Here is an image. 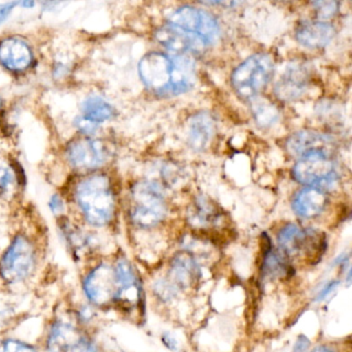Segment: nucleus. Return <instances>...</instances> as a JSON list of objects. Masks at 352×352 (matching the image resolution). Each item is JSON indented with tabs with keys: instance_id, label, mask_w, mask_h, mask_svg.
<instances>
[{
	"instance_id": "obj_12",
	"label": "nucleus",
	"mask_w": 352,
	"mask_h": 352,
	"mask_svg": "<svg viewBox=\"0 0 352 352\" xmlns=\"http://www.w3.org/2000/svg\"><path fill=\"white\" fill-rule=\"evenodd\" d=\"M286 148L298 160L315 154L331 156L335 151V142L327 135L314 131H300L288 139Z\"/></svg>"
},
{
	"instance_id": "obj_23",
	"label": "nucleus",
	"mask_w": 352,
	"mask_h": 352,
	"mask_svg": "<svg viewBox=\"0 0 352 352\" xmlns=\"http://www.w3.org/2000/svg\"><path fill=\"white\" fill-rule=\"evenodd\" d=\"M0 352H36V348L19 340L7 339L0 341Z\"/></svg>"
},
{
	"instance_id": "obj_13",
	"label": "nucleus",
	"mask_w": 352,
	"mask_h": 352,
	"mask_svg": "<svg viewBox=\"0 0 352 352\" xmlns=\"http://www.w3.org/2000/svg\"><path fill=\"white\" fill-rule=\"evenodd\" d=\"M335 34V28L327 22L306 21L296 28V38L307 48L319 49L327 46Z\"/></svg>"
},
{
	"instance_id": "obj_26",
	"label": "nucleus",
	"mask_w": 352,
	"mask_h": 352,
	"mask_svg": "<svg viewBox=\"0 0 352 352\" xmlns=\"http://www.w3.org/2000/svg\"><path fill=\"white\" fill-rule=\"evenodd\" d=\"M17 5L16 3H5V5H0V24L3 23V21L8 19L10 14L13 11L15 6Z\"/></svg>"
},
{
	"instance_id": "obj_15",
	"label": "nucleus",
	"mask_w": 352,
	"mask_h": 352,
	"mask_svg": "<svg viewBox=\"0 0 352 352\" xmlns=\"http://www.w3.org/2000/svg\"><path fill=\"white\" fill-rule=\"evenodd\" d=\"M327 204V197L324 191L307 187L294 195L292 209L300 217L313 218L318 216L324 210Z\"/></svg>"
},
{
	"instance_id": "obj_24",
	"label": "nucleus",
	"mask_w": 352,
	"mask_h": 352,
	"mask_svg": "<svg viewBox=\"0 0 352 352\" xmlns=\"http://www.w3.org/2000/svg\"><path fill=\"white\" fill-rule=\"evenodd\" d=\"M315 10L318 13L319 17L327 19L337 13L338 3L335 1H318L315 3Z\"/></svg>"
},
{
	"instance_id": "obj_21",
	"label": "nucleus",
	"mask_w": 352,
	"mask_h": 352,
	"mask_svg": "<svg viewBox=\"0 0 352 352\" xmlns=\"http://www.w3.org/2000/svg\"><path fill=\"white\" fill-rule=\"evenodd\" d=\"M252 111L255 120L261 126H269L273 124L279 117L277 109L265 100H256L253 104Z\"/></svg>"
},
{
	"instance_id": "obj_16",
	"label": "nucleus",
	"mask_w": 352,
	"mask_h": 352,
	"mask_svg": "<svg viewBox=\"0 0 352 352\" xmlns=\"http://www.w3.org/2000/svg\"><path fill=\"white\" fill-rule=\"evenodd\" d=\"M307 72L302 67H290L276 85V94L283 100H296L307 87Z\"/></svg>"
},
{
	"instance_id": "obj_28",
	"label": "nucleus",
	"mask_w": 352,
	"mask_h": 352,
	"mask_svg": "<svg viewBox=\"0 0 352 352\" xmlns=\"http://www.w3.org/2000/svg\"><path fill=\"white\" fill-rule=\"evenodd\" d=\"M309 347V340L304 336H300L294 346V352H305Z\"/></svg>"
},
{
	"instance_id": "obj_11",
	"label": "nucleus",
	"mask_w": 352,
	"mask_h": 352,
	"mask_svg": "<svg viewBox=\"0 0 352 352\" xmlns=\"http://www.w3.org/2000/svg\"><path fill=\"white\" fill-rule=\"evenodd\" d=\"M67 160L78 170L100 168L108 158L106 146L98 140L81 139L67 146Z\"/></svg>"
},
{
	"instance_id": "obj_7",
	"label": "nucleus",
	"mask_w": 352,
	"mask_h": 352,
	"mask_svg": "<svg viewBox=\"0 0 352 352\" xmlns=\"http://www.w3.org/2000/svg\"><path fill=\"white\" fill-rule=\"evenodd\" d=\"M36 263L34 245L23 236H18L0 261V275L9 283H19L30 277Z\"/></svg>"
},
{
	"instance_id": "obj_14",
	"label": "nucleus",
	"mask_w": 352,
	"mask_h": 352,
	"mask_svg": "<svg viewBox=\"0 0 352 352\" xmlns=\"http://www.w3.org/2000/svg\"><path fill=\"white\" fill-rule=\"evenodd\" d=\"M0 63L12 71H24L32 65V50L23 41L7 38L0 43Z\"/></svg>"
},
{
	"instance_id": "obj_9",
	"label": "nucleus",
	"mask_w": 352,
	"mask_h": 352,
	"mask_svg": "<svg viewBox=\"0 0 352 352\" xmlns=\"http://www.w3.org/2000/svg\"><path fill=\"white\" fill-rule=\"evenodd\" d=\"M84 292L92 304L107 306L113 304L117 292L115 269L102 263L94 267L84 280Z\"/></svg>"
},
{
	"instance_id": "obj_17",
	"label": "nucleus",
	"mask_w": 352,
	"mask_h": 352,
	"mask_svg": "<svg viewBox=\"0 0 352 352\" xmlns=\"http://www.w3.org/2000/svg\"><path fill=\"white\" fill-rule=\"evenodd\" d=\"M170 277L180 287L186 288L197 283L199 270L191 254L181 252L173 259Z\"/></svg>"
},
{
	"instance_id": "obj_6",
	"label": "nucleus",
	"mask_w": 352,
	"mask_h": 352,
	"mask_svg": "<svg viewBox=\"0 0 352 352\" xmlns=\"http://www.w3.org/2000/svg\"><path fill=\"white\" fill-rule=\"evenodd\" d=\"M280 248L288 256L308 257L310 261L320 258L327 247L325 236L319 230H302L296 224H288L278 234Z\"/></svg>"
},
{
	"instance_id": "obj_4",
	"label": "nucleus",
	"mask_w": 352,
	"mask_h": 352,
	"mask_svg": "<svg viewBox=\"0 0 352 352\" xmlns=\"http://www.w3.org/2000/svg\"><path fill=\"white\" fill-rule=\"evenodd\" d=\"M166 213V201L157 184L140 182L131 195L129 214L135 226L149 228L157 226Z\"/></svg>"
},
{
	"instance_id": "obj_2",
	"label": "nucleus",
	"mask_w": 352,
	"mask_h": 352,
	"mask_svg": "<svg viewBox=\"0 0 352 352\" xmlns=\"http://www.w3.org/2000/svg\"><path fill=\"white\" fill-rule=\"evenodd\" d=\"M77 201L86 220L94 226H106L114 215V193L110 180L102 175L88 177L78 185Z\"/></svg>"
},
{
	"instance_id": "obj_19",
	"label": "nucleus",
	"mask_w": 352,
	"mask_h": 352,
	"mask_svg": "<svg viewBox=\"0 0 352 352\" xmlns=\"http://www.w3.org/2000/svg\"><path fill=\"white\" fill-rule=\"evenodd\" d=\"M214 123L209 115L201 113L193 117L189 129V143L192 149L203 150L213 135Z\"/></svg>"
},
{
	"instance_id": "obj_1",
	"label": "nucleus",
	"mask_w": 352,
	"mask_h": 352,
	"mask_svg": "<svg viewBox=\"0 0 352 352\" xmlns=\"http://www.w3.org/2000/svg\"><path fill=\"white\" fill-rule=\"evenodd\" d=\"M139 73L146 87L164 98L188 91L197 79L195 63L187 54L149 53L140 61Z\"/></svg>"
},
{
	"instance_id": "obj_18",
	"label": "nucleus",
	"mask_w": 352,
	"mask_h": 352,
	"mask_svg": "<svg viewBox=\"0 0 352 352\" xmlns=\"http://www.w3.org/2000/svg\"><path fill=\"white\" fill-rule=\"evenodd\" d=\"M221 210L208 199H197L190 212L191 223L199 228H213L221 220Z\"/></svg>"
},
{
	"instance_id": "obj_8",
	"label": "nucleus",
	"mask_w": 352,
	"mask_h": 352,
	"mask_svg": "<svg viewBox=\"0 0 352 352\" xmlns=\"http://www.w3.org/2000/svg\"><path fill=\"white\" fill-rule=\"evenodd\" d=\"M292 175L300 184L321 190L333 186L338 180L335 162L331 156L320 154L300 158L292 170Z\"/></svg>"
},
{
	"instance_id": "obj_29",
	"label": "nucleus",
	"mask_w": 352,
	"mask_h": 352,
	"mask_svg": "<svg viewBox=\"0 0 352 352\" xmlns=\"http://www.w3.org/2000/svg\"><path fill=\"white\" fill-rule=\"evenodd\" d=\"M311 352H335L333 350L329 349L327 346H317Z\"/></svg>"
},
{
	"instance_id": "obj_22",
	"label": "nucleus",
	"mask_w": 352,
	"mask_h": 352,
	"mask_svg": "<svg viewBox=\"0 0 352 352\" xmlns=\"http://www.w3.org/2000/svg\"><path fill=\"white\" fill-rule=\"evenodd\" d=\"M15 182V173L5 160H0V195H9L13 190Z\"/></svg>"
},
{
	"instance_id": "obj_3",
	"label": "nucleus",
	"mask_w": 352,
	"mask_h": 352,
	"mask_svg": "<svg viewBox=\"0 0 352 352\" xmlns=\"http://www.w3.org/2000/svg\"><path fill=\"white\" fill-rule=\"evenodd\" d=\"M168 24L186 38L193 51L212 46L219 38L220 28L215 18L195 8H180L170 16Z\"/></svg>"
},
{
	"instance_id": "obj_30",
	"label": "nucleus",
	"mask_w": 352,
	"mask_h": 352,
	"mask_svg": "<svg viewBox=\"0 0 352 352\" xmlns=\"http://www.w3.org/2000/svg\"><path fill=\"white\" fill-rule=\"evenodd\" d=\"M21 6L23 8H26V9H30V8L34 7V6H36V3H34V1H30V0H26V1L21 3Z\"/></svg>"
},
{
	"instance_id": "obj_20",
	"label": "nucleus",
	"mask_w": 352,
	"mask_h": 352,
	"mask_svg": "<svg viewBox=\"0 0 352 352\" xmlns=\"http://www.w3.org/2000/svg\"><path fill=\"white\" fill-rule=\"evenodd\" d=\"M82 112H83L84 118L96 124L110 120L115 115L114 108L98 96H90L86 98L82 104Z\"/></svg>"
},
{
	"instance_id": "obj_25",
	"label": "nucleus",
	"mask_w": 352,
	"mask_h": 352,
	"mask_svg": "<svg viewBox=\"0 0 352 352\" xmlns=\"http://www.w3.org/2000/svg\"><path fill=\"white\" fill-rule=\"evenodd\" d=\"M77 126L84 133H92V131H96L98 124L83 117V118L78 119Z\"/></svg>"
},
{
	"instance_id": "obj_5",
	"label": "nucleus",
	"mask_w": 352,
	"mask_h": 352,
	"mask_svg": "<svg viewBox=\"0 0 352 352\" xmlns=\"http://www.w3.org/2000/svg\"><path fill=\"white\" fill-rule=\"evenodd\" d=\"M274 63L267 54H255L239 65L232 76V83L242 98L254 100L271 81Z\"/></svg>"
},
{
	"instance_id": "obj_10",
	"label": "nucleus",
	"mask_w": 352,
	"mask_h": 352,
	"mask_svg": "<svg viewBox=\"0 0 352 352\" xmlns=\"http://www.w3.org/2000/svg\"><path fill=\"white\" fill-rule=\"evenodd\" d=\"M48 352H98L91 340L71 323L53 325L47 342Z\"/></svg>"
},
{
	"instance_id": "obj_27",
	"label": "nucleus",
	"mask_w": 352,
	"mask_h": 352,
	"mask_svg": "<svg viewBox=\"0 0 352 352\" xmlns=\"http://www.w3.org/2000/svg\"><path fill=\"white\" fill-rule=\"evenodd\" d=\"M50 209L54 214L61 213L63 211V203L58 195H53L50 199Z\"/></svg>"
}]
</instances>
